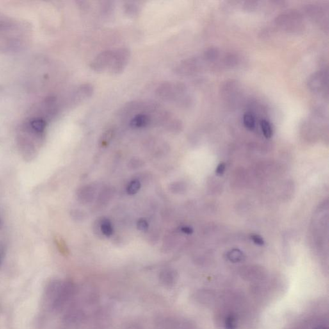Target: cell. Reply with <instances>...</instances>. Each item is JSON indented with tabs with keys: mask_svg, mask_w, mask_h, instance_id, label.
Returning <instances> with one entry per match:
<instances>
[{
	"mask_svg": "<svg viewBox=\"0 0 329 329\" xmlns=\"http://www.w3.org/2000/svg\"><path fill=\"white\" fill-rule=\"evenodd\" d=\"M130 51L126 48L120 49L114 52L113 58L111 65L109 68V72L113 74H118L122 72L129 60Z\"/></svg>",
	"mask_w": 329,
	"mask_h": 329,
	"instance_id": "6da1fadb",
	"label": "cell"
},
{
	"mask_svg": "<svg viewBox=\"0 0 329 329\" xmlns=\"http://www.w3.org/2000/svg\"><path fill=\"white\" fill-rule=\"evenodd\" d=\"M114 52L105 51L100 54L91 64V68L95 72H101L110 67L113 58Z\"/></svg>",
	"mask_w": 329,
	"mask_h": 329,
	"instance_id": "7a4b0ae2",
	"label": "cell"
},
{
	"mask_svg": "<svg viewBox=\"0 0 329 329\" xmlns=\"http://www.w3.org/2000/svg\"><path fill=\"white\" fill-rule=\"evenodd\" d=\"M182 87L171 83H164L161 84L157 89L156 93L160 99L164 100H171L175 99L176 95L180 93Z\"/></svg>",
	"mask_w": 329,
	"mask_h": 329,
	"instance_id": "3957f363",
	"label": "cell"
},
{
	"mask_svg": "<svg viewBox=\"0 0 329 329\" xmlns=\"http://www.w3.org/2000/svg\"><path fill=\"white\" fill-rule=\"evenodd\" d=\"M159 280L164 286L172 287L177 282V272L172 269H163L159 273Z\"/></svg>",
	"mask_w": 329,
	"mask_h": 329,
	"instance_id": "277c9868",
	"label": "cell"
},
{
	"mask_svg": "<svg viewBox=\"0 0 329 329\" xmlns=\"http://www.w3.org/2000/svg\"><path fill=\"white\" fill-rule=\"evenodd\" d=\"M28 125L32 131L37 134H41L45 131L47 122L43 118H34L29 121Z\"/></svg>",
	"mask_w": 329,
	"mask_h": 329,
	"instance_id": "5b68a950",
	"label": "cell"
},
{
	"mask_svg": "<svg viewBox=\"0 0 329 329\" xmlns=\"http://www.w3.org/2000/svg\"><path fill=\"white\" fill-rule=\"evenodd\" d=\"M150 118L147 115L144 113L138 114L132 118L130 122V125L132 128H143L147 127L150 122Z\"/></svg>",
	"mask_w": 329,
	"mask_h": 329,
	"instance_id": "8992f818",
	"label": "cell"
},
{
	"mask_svg": "<svg viewBox=\"0 0 329 329\" xmlns=\"http://www.w3.org/2000/svg\"><path fill=\"white\" fill-rule=\"evenodd\" d=\"M93 92V87L90 84H83L77 91V97L80 99H86L90 97Z\"/></svg>",
	"mask_w": 329,
	"mask_h": 329,
	"instance_id": "52a82bcc",
	"label": "cell"
},
{
	"mask_svg": "<svg viewBox=\"0 0 329 329\" xmlns=\"http://www.w3.org/2000/svg\"><path fill=\"white\" fill-rule=\"evenodd\" d=\"M243 123L244 127L247 129L252 131L255 127V119L254 116L250 113H246L243 116Z\"/></svg>",
	"mask_w": 329,
	"mask_h": 329,
	"instance_id": "ba28073f",
	"label": "cell"
},
{
	"mask_svg": "<svg viewBox=\"0 0 329 329\" xmlns=\"http://www.w3.org/2000/svg\"><path fill=\"white\" fill-rule=\"evenodd\" d=\"M260 125L264 136L266 138H271L273 135V128H272L271 123L266 120H262L260 121Z\"/></svg>",
	"mask_w": 329,
	"mask_h": 329,
	"instance_id": "9c48e42d",
	"label": "cell"
},
{
	"mask_svg": "<svg viewBox=\"0 0 329 329\" xmlns=\"http://www.w3.org/2000/svg\"><path fill=\"white\" fill-rule=\"evenodd\" d=\"M100 230L107 237H110L113 234V228L108 219H104L100 223Z\"/></svg>",
	"mask_w": 329,
	"mask_h": 329,
	"instance_id": "30bf717a",
	"label": "cell"
},
{
	"mask_svg": "<svg viewBox=\"0 0 329 329\" xmlns=\"http://www.w3.org/2000/svg\"><path fill=\"white\" fill-rule=\"evenodd\" d=\"M141 183L138 180H132L127 187V193L129 195H134L140 189Z\"/></svg>",
	"mask_w": 329,
	"mask_h": 329,
	"instance_id": "8fae6325",
	"label": "cell"
},
{
	"mask_svg": "<svg viewBox=\"0 0 329 329\" xmlns=\"http://www.w3.org/2000/svg\"><path fill=\"white\" fill-rule=\"evenodd\" d=\"M55 243H56V246L58 247L59 251L63 255L68 254V249L65 241H64L61 237L57 236L55 238Z\"/></svg>",
	"mask_w": 329,
	"mask_h": 329,
	"instance_id": "7c38bea8",
	"label": "cell"
},
{
	"mask_svg": "<svg viewBox=\"0 0 329 329\" xmlns=\"http://www.w3.org/2000/svg\"><path fill=\"white\" fill-rule=\"evenodd\" d=\"M243 253L239 250H233L230 251L229 254H228V258L232 262H239L241 261L243 259Z\"/></svg>",
	"mask_w": 329,
	"mask_h": 329,
	"instance_id": "4fadbf2b",
	"label": "cell"
},
{
	"mask_svg": "<svg viewBox=\"0 0 329 329\" xmlns=\"http://www.w3.org/2000/svg\"><path fill=\"white\" fill-rule=\"evenodd\" d=\"M125 13H126L127 15L130 16V17H132L138 15L139 9L136 5L130 3L129 4L125 5Z\"/></svg>",
	"mask_w": 329,
	"mask_h": 329,
	"instance_id": "5bb4252c",
	"label": "cell"
},
{
	"mask_svg": "<svg viewBox=\"0 0 329 329\" xmlns=\"http://www.w3.org/2000/svg\"><path fill=\"white\" fill-rule=\"evenodd\" d=\"M136 226L137 228H138V230L144 232V231L147 230L148 227V223L147 221L145 220V219H140V220L137 222Z\"/></svg>",
	"mask_w": 329,
	"mask_h": 329,
	"instance_id": "9a60e30c",
	"label": "cell"
},
{
	"mask_svg": "<svg viewBox=\"0 0 329 329\" xmlns=\"http://www.w3.org/2000/svg\"><path fill=\"white\" fill-rule=\"evenodd\" d=\"M113 131H111V130H109V131L105 132L104 135H103L102 138V140H101L102 145H106V144L108 143L109 141L111 140V139L112 138V137H113Z\"/></svg>",
	"mask_w": 329,
	"mask_h": 329,
	"instance_id": "2e32d148",
	"label": "cell"
},
{
	"mask_svg": "<svg viewBox=\"0 0 329 329\" xmlns=\"http://www.w3.org/2000/svg\"><path fill=\"white\" fill-rule=\"evenodd\" d=\"M251 239L252 240L253 243L255 244H257L258 246H263L264 245L265 242L263 238L261 236H260L259 235L253 234L251 235Z\"/></svg>",
	"mask_w": 329,
	"mask_h": 329,
	"instance_id": "e0dca14e",
	"label": "cell"
},
{
	"mask_svg": "<svg viewBox=\"0 0 329 329\" xmlns=\"http://www.w3.org/2000/svg\"><path fill=\"white\" fill-rule=\"evenodd\" d=\"M226 168V166L225 163L222 162V163H219L216 168V175L218 176V177H221V176H223L224 174H225Z\"/></svg>",
	"mask_w": 329,
	"mask_h": 329,
	"instance_id": "ac0fdd59",
	"label": "cell"
},
{
	"mask_svg": "<svg viewBox=\"0 0 329 329\" xmlns=\"http://www.w3.org/2000/svg\"><path fill=\"white\" fill-rule=\"evenodd\" d=\"M182 231L184 234H192L193 233V228L189 227V226H184V227L182 228Z\"/></svg>",
	"mask_w": 329,
	"mask_h": 329,
	"instance_id": "d6986e66",
	"label": "cell"
},
{
	"mask_svg": "<svg viewBox=\"0 0 329 329\" xmlns=\"http://www.w3.org/2000/svg\"><path fill=\"white\" fill-rule=\"evenodd\" d=\"M127 329H141V328L140 327H138V326L134 325V326H130V327L128 328Z\"/></svg>",
	"mask_w": 329,
	"mask_h": 329,
	"instance_id": "ffe728a7",
	"label": "cell"
},
{
	"mask_svg": "<svg viewBox=\"0 0 329 329\" xmlns=\"http://www.w3.org/2000/svg\"><path fill=\"white\" fill-rule=\"evenodd\" d=\"M1 226H2V221L1 219H0V228H1Z\"/></svg>",
	"mask_w": 329,
	"mask_h": 329,
	"instance_id": "44dd1931",
	"label": "cell"
}]
</instances>
